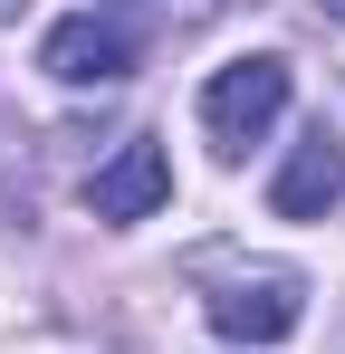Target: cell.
Wrapping results in <instances>:
<instances>
[{
	"mask_svg": "<svg viewBox=\"0 0 345 354\" xmlns=\"http://www.w3.org/2000/svg\"><path fill=\"white\" fill-rule=\"evenodd\" d=\"M336 192H345V153L326 144V124H317V134L288 153V173L269 182V211H278V221H326Z\"/></svg>",
	"mask_w": 345,
	"mask_h": 354,
	"instance_id": "obj_5",
	"label": "cell"
},
{
	"mask_svg": "<svg viewBox=\"0 0 345 354\" xmlns=\"http://www.w3.org/2000/svg\"><path fill=\"white\" fill-rule=\"evenodd\" d=\"M288 115V58H230L211 86H202V134L221 153H249L269 124Z\"/></svg>",
	"mask_w": 345,
	"mask_h": 354,
	"instance_id": "obj_2",
	"label": "cell"
},
{
	"mask_svg": "<svg viewBox=\"0 0 345 354\" xmlns=\"http://www.w3.org/2000/svg\"><path fill=\"white\" fill-rule=\"evenodd\" d=\"M134 58H144V10L134 0H87L77 19H57L39 39V67L57 86H115Z\"/></svg>",
	"mask_w": 345,
	"mask_h": 354,
	"instance_id": "obj_1",
	"label": "cell"
},
{
	"mask_svg": "<svg viewBox=\"0 0 345 354\" xmlns=\"http://www.w3.org/2000/svg\"><path fill=\"white\" fill-rule=\"evenodd\" d=\"M297 316H307V278L297 268H249V278H230L211 297V326L230 345H278V335H297Z\"/></svg>",
	"mask_w": 345,
	"mask_h": 354,
	"instance_id": "obj_3",
	"label": "cell"
},
{
	"mask_svg": "<svg viewBox=\"0 0 345 354\" xmlns=\"http://www.w3.org/2000/svg\"><path fill=\"white\" fill-rule=\"evenodd\" d=\"M163 192H172L163 144H144V134H134V144L115 153L106 173L87 182V211H96V221H144V211H163Z\"/></svg>",
	"mask_w": 345,
	"mask_h": 354,
	"instance_id": "obj_4",
	"label": "cell"
}]
</instances>
